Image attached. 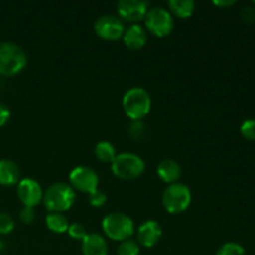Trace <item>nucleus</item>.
Masks as SVG:
<instances>
[{"label": "nucleus", "mask_w": 255, "mask_h": 255, "mask_svg": "<svg viewBox=\"0 0 255 255\" xmlns=\"http://www.w3.org/2000/svg\"><path fill=\"white\" fill-rule=\"evenodd\" d=\"M76 193L70 184L57 182L45 191L42 202L50 213H62L74 206Z\"/></svg>", "instance_id": "nucleus-1"}, {"label": "nucleus", "mask_w": 255, "mask_h": 255, "mask_svg": "<svg viewBox=\"0 0 255 255\" xmlns=\"http://www.w3.org/2000/svg\"><path fill=\"white\" fill-rule=\"evenodd\" d=\"M27 57L19 45L10 41L0 42V75L14 76L26 66Z\"/></svg>", "instance_id": "nucleus-2"}, {"label": "nucleus", "mask_w": 255, "mask_h": 255, "mask_svg": "<svg viewBox=\"0 0 255 255\" xmlns=\"http://www.w3.org/2000/svg\"><path fill=\"white\" fill-rule=\"evenodd\" d=\"M125 114L131 120H142L151 111V96L143 87H132L122 99Z\"/></svg>", "instance_id": "nucleus-3"}, {"label": "nucleus", "mask_w": 255, "mask_h": 255, "mask_svg": "<svg viewBox=\"0 0 255 255\" xmlns=\"http://www.w3.org/2000/svg\"><path fill=\"white\" fill-rule=\"evenodd\" d=\"M102 229L107 238L116 242L127 241L134 232L133 221L128 216L119 212L107 214L102 221Z\"/></svg>", "instance_id": "nucleus-4"}, {"label": "nucleus", "mask_w": 255, "mask_h": 255, "mask_svg": "<svg viewBox=\"0 0 255 255\" xmlns=\"http://www.w3.org/2000/svg\"><path fill=\"white\" fill-rule=\"evenodd\" d=\"M146 164L134 153H120L111 163L112 173L122 181H133L142 176Z\"/></svg>", "instance_id": "nucleus-5"}, {"label": "nucleus", "mask_w": 255, "mask_h": 255, "mask_svg": "<svg viewBox=\"0 0 255 255\" xmlns=\"http://www.w3.org/2000/svg\"><path fill=\"white\" fill-rule=\"evenodd\" d=\"M192 202L191 189L183 183H173L163 192L162 204L168 213L178 214L188 209Z\"/></svg>", "instance_id": "nucleus-6"}, {"label": "nucleus", "mask_w": 255, "mask_h": 255, "mask_svg": "<svg viewBox=\"0 0 255 255\" xmlns=\"http://www.w3.org/2000/svg\"><path fill=\"white\" fill-rule=\"evenodd\" d=\"M147 30L157 37H164L172 32L174 27L173 16L164 7H152L144 16Z\"/></svg>", "instance_id": "nucleus-7"}, {"label": "nucleus", "mask_w": 255, "mask_h": 255, "mask_svg": "<svg viewBox=\"0 0 255 255\" xmlns=\"http://www.w3.org/2000/svg\"><path fill=\"white\" fill-rule=\"evenodd\" d=\"M70 186L82 193H92L99 187V176L92 168L86 166L75 167L70 172Z\"/></svg>", "instance_id": "nucleus-8"}, {"label": "nucleus", "mask_w": 255, "mask_h": 255, "mask_svg": "<svg viewBox=\"0 0 255 255\" xmlns=\"http://www.w3.org/2000/svg\"><path fill=\"white\" fill-rule=\"evenodd\" d=\"M95 32L101 39L107 41H116L121 39L125 32V24L119 16L104 15L95 22Z\"/></svg>", "instance_id": "nucleus-9"}, {"label": "nucleus", "mask_w": 255, "mask_h": 255, "mask_svg": "<svg viewBox=\"0 0 255 255\" xmlns=\"http://www.w3.org/2000/svg\"><path fill=\"white\" fill-rule=\"evenodd\" d=\"M117 11L122 21L133 25L144 19L148 11V2L143 0H121L117 2Z\"/></svg>", "instance_id": "nucleus-10"}, {"label": "nucleus", "mask_w": 255, "mask_h": 255, "mask_svg": "<svg viewBox=\"0 0 255 255\" xmlns=\"http://www.w3.org/2000/svg\"><path fill=\"white\" fill-rule=\"evenodd\" d=\"M16 193L24 207H31V208L36 207L42 201L44 196L41 186L32 178L20 179L17 183Z\"/></svg>", "instance_id": "nucleus-11"}, {"label": "nucleus", "mask_w": 255, "mask_h": 255, "mask_svg": "<svg viewBox=\"0 0 255 255\" xmlns=\"http://www.w3.org/2000/svg\"><path fill=\"white\" fill-rule=\"evenodd\" d=\"M162 237V228L158 222L146 221L138 227L137 243L144 248H152L159 242Z\"/></svg>", "instance_id": "nucleus-12"}, {"label": "nucleus", "mask_w": 255, "mask_h": 255, "mask_svg": "<svg viewBox=\"0 0 255 255\" xmlns=\"http://www.w3.org/2000/svg\"><path fill=\"white\" fill-rule=\"evenodd\" d=\"M122 40H124V44L127 49L132 50V51H137V50H141L146 45L147 32L141 25L133 24L127 27V29H125Z\"/></svg>", "instance_id": "nucleus-13"}, {"label": "nucleus", "mask_w": 255, "mask_h": 255, "mask_svg": "<svg viewBox=\"0 0 255 255\" xmlns=\"http://www.w3.org/2000/svg\"><path fill=\"white\" fill-rule=\"evenodd\" d=\"M82 254L84 255H107L109 246L106 239L97 233L87 234L82 239Z\"/></svg>", "instance_id": "nucleus-14"}, {"label": "nucleus", "mask_w": 255, "mask_h": 255, "mask_svg": "<svg viewBox=\"0 0 255 255\" xmlns=\"http://www.w3.org/2000/svg\"><path fill=\"white\" fill-rule=\"evenodd\" d=\"M19 182V166L11 159H0V184L5 187H10L15 186Z\"/></svg>", "instance_id": "nucleus-15"}, {"label": "nucleus", "mask_w": 255, "mask_h": 255, "mask_svg": "<svg viewBox=\"0 0 255 255\" xmlns=\"http://www.w3.org/2000/svg\"><path fill=\"white\" fill-rule=\"evenodd\" d=\"M157 173L163 182L173 184L178 182L182 176V168L173 159H163L157 167Z\"/></svg>", "instance_id": "nucleus-16"}, {"label": "nucleus", "mask_w": 255, "mask_h": 255, "mask_svg": "<svg viewBox=\"0 0 255 255\" xmlns=\"http://www.w3.org/2000/svg\"><path fill=\"white\" fill-rule=\"evenodd\" d=\"M168 9L171 14L179 19H188L193 15L196 2L192 0H169Z\"/></svg>", "instance_id": "nucleus-17"}, {"label": "nucleus", "mask_w": 255, "mask_h": 255, "mask_svg": "<svg viewBox=\"0 0 255 255\" xmlns=\"http://www.w3.org/2000/svg\"><path fill=\"white\" fill-rule=\"evenodd\" d=\"M46 226L52 233L62 234L69 229V221L62 213H49L46 216Z\"/></svg>", "instance_id": "nucleus-18"}, {"label": "nucleus", "mask_w": 255, "mask_h": 255, "mask_svg": "<svg viewBox=\"0 0 255 255\" xmlns=\"http://www.w3.org/2000/svg\"><path fill=\"white\" fill-rule=\"evenodd\" d=\"M95 156L97 157L99 161L104 162V163H112L117 154L116 149L110 142L102 141L99 142L95 147Z\"/></svg>", "instance_id": "nucleus-19"}, {"label": "nucleus", "mask_w": 255, "mask_h": 255, "mask_svg": "<svg viewBox=\"0 0 255 255\" xmlns=\"http://www.w3.org/2000/svg\"><path fill=\"white\" fill-rule=\"evenodd\" d=\"M117 255H139V244L133 239L121 242L117 248Z\"/></svg>", "instance_id": "nucleus-20"}, {"label": "nucleus", "mask_w": 255, "mask_h": 255, "mask_svg": "<svg viewBox=\"0 0 255 255\" xmlns=\"http://www.w3.org/2000/svg\"><path fill=\"white\" fill-rule=\"evenodd\" d=\"M216 255H246V251H244V248L241 244L229 242V243L223 244L218 249Z\"/></svg>", "instance_id": "nucleus-21"}, {"label": "nucleus", "mask_w": 255, "mask_h": 255, "mask_svg": "<svg viewBox=\"0 0 255 255\" xmlns=\"http://www.w3.org/2000/svg\"><path fill=\"white\" fill-rule=\"evenodd\" d=\"M241 133L248 141H255V119H248L241 125Z\"/></svg>", "instance_id": "nucleus-22"}, {"label": "nucleus", "mask_w": 255, "mask_h": 255, "mask_svg": "<svg viewBox=\"0 0 255 255\" xmlns=\"http://www.w3.org/2000/svg\"><path fill=\"white\" fill-rule=\"evenodd\" d=\"M14 227L15 222L11 216H9L7 213H0V234L5 236V234L11 233Z\"/></svg>", "instance_id": "nucleus-23"}, {"label": "nucleus", "mask_w": 255, "mask_h": 255, "mask_svg": "<svg viewBox=\"0 0 255 255\" xmlns=\"http://www.w3.org/2000/svg\"><path fill=\"white\" fill-rule=\"evenodd\" d=\"M67 233H69V236L72 239H76V241H82L87 236L86 228L81 223L70 224L69 229H67Z\"/></svg>", "instance_id": "nucleus-24"}, {"label": "nucleus", "mask_w": 255, "mask_h": 255, "mask_svg": "<svg viewBox=\"0 0 255 255\" xmlns=\"http://www.w3.org/2000/svg\"><path fill=\"white\" fill-rule=\"evenodd\" d=\"M144 133V125L141 120H136V121H132V124L129 125L128 134L132 139L137 141V139L141 138Z\"/></svg>", "instance_id": "nucleus-25"}, {"label": "nucleus", "mask_w": 255, "mask_h": 255, "mask_svg": "<svg viewBox=\"0 0 255 255\" xmlns=\"http://www.w3.org/2000/svg\"><path fill=\"white\" fill-rule=\"evenodd\" d=\"M107 201V196L105 194V192L100 191L99 188L96 191H94L92 193L89 194V202L92 207H102Z\"/></svg>", "instance_id": "nucleus-26"}, {"label": "nucleus", "mask_w": 255, "mask_h": 255, "mask_svg": "<svg viewBox=\"0 0 255 255\" xmlns=\"http://www.w3.org/2000/svg\"><path fill=\"white\" fill-rule=\"evenodd\" d=\"M35 217H36V212L31 207H24L19 213L20 221L24 224H31L34 222Z\"/></svg>", "instance_id": "nucleus-27"}, {"label": "nucleus", "mask_w": 255, "mask_h": 255, "mask_svg": "<svg viewBox=\"0 0 255 255\" xmlns=\"http://www.w3.org/2000/svg\"><path fill=\"white\" fill-rule=\"evenodd\" d=\"M241 17L247 24H253V22H255V9L252 6L242 7Z\"/></svg>", "instance_id": "nucleus-28"}, {"label": "nucleus", "mask_w": 255, "mask_h": 255, "mask_svg": "<svg viewBox=\"0 0 255 255\" xmlns=\"http://www.w3.org/2000/svg\"><path fill=\"white\" fill-rule=\"evenodd\" d=\"M10 119V110L6 105L0 102V127L4 126Z\"/></svg>", "instance_id": "nucleus-29"}, {"label": "nucleus", "mask_w": 255, "mask_h": 255, "mask_svg": "<svg viewBox=\"0 0 255 255\" xmlns=\"http://www.w3.org/2000/svg\"><path fill=\"white\" fill-rule=\"evenodd\" d=\"M236 2V0H223V1H213V4L217 6H232Z\"/></svg>", "instance_id": "nucleus-30"}, {"label": "nucleus", "mask_w": 255, "mask_h": 255, "mask_svg": "<svg viewBox=\"0 0 255 255\" xmlns=\"http://www.w3.org/2000/svg\"><path fill=\"white\" fill-rule=\"evenodd\" d=\"M2 248H4V243H2V241L0 239V252L2 251Z\"/></svg>", "instance_id": "nucleus-31"}, {"label": "nucleus", "mask_w": 255, "mask_h": 255, "mask_svg": "<svg viewBox=\"0 0 255 255\" xmlns=\"http://www.w3.org/2000/svg\"><path fill=\"white\" fill-rule=\"evenodd\" d=\"M253 2H254V4H255V0H254V1H253Z\"/></svg>", "instance_id": "nucleus-32"}]
</instances>
